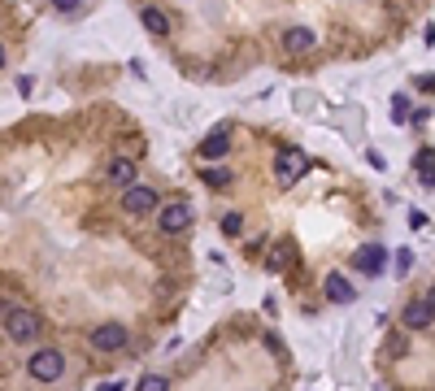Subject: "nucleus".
I'll return each instance as SVG.
<instances>
[{
	"label": "nucleus",
	"mask_w": 435,
	"mask_h": 391,
	"mask_svg": "<svg viewBox=\"0 0 435 391\" xmlns=\"http://www.w3.org/2000/svg\"><path fill=\"white\" fill-rule=\"evenodd\" d=\"M40 313L35 309H5V335L13 339V344H35L40 339Z\"/></svg>",
	"instance_id": "obj_1"
},
{
	"label": "nucleus",
	"mask_w": 435,
	"mask_h": 391,
	"mask_svg": "<svg viewBox=\"0 0 435 391\" xmlns=\"http://www.w3.org/2000/svg\"><path fill=\"white\" fill-rule=\"evenodd\" d=\"M26 374L35 383H57L61 374H66V356H61L57 348H35L26 356Z\"/></svg>",
	"instance_id": "obj_2"
},
{
	"label": "nucleus",
	"mask_w": 435,
	"mask_h": 391,
	"mask_svg": "<svg viewBox=\"0 0 435 391\" xmlns=\"http://www.w3.org/2000/svg\"><path fill=\"white\" fill-rule=\"evenodd\" d=\"M305 174H309V153H300V148H283V153H275V178H279V187L300 183Z\"/></svg>",
	"instance_id": "obj_3"
},
{
	"label": "nucleus",
	"mask_w": 435,
	"mask_h": 391,
	"mask_svg": "<svg viewBox=\"0 0 435 391\" xmlns=\"http://www.w3.org/2000/svg\"><path fill=\"white\" fill-rule=\"evenodd\" d=\"M153 209H157V191L153 187H144L139 178H135L131 187H122V214L126 218H148Z\"/></svg>",
	"instance_id": "obj_4"
},
{
	"label": "nucleus",
	"mask_w": 435,
	"mask_h": 391,
	"mask_svg": "<svg viewBox=\"0 0 435 391\" xmlns=\"http://www.w3.org/2000/svg\"><path fill=\"white\" fill-rule=\"evenodd\" d=\"M187 226H191V205L187 200H170V205L157 209V231L161 235H179Z\"/></svg>",
	"instance_id": "obj_5"
},
{
	"label": "nucleus",
	"mask_w": 435,
	"mask_h": 391,
	"mask_svg": "<svg viewBox=\"0 0 435 391\" xmlns=\"http://www.w3.org/2000/svg\"><path fill=\"white\" fill-rule=\"evenodd\" d=\"M126 339H131V335H126L122 322H105V326H96V331H92V348L96 352H122Z\"/></svg>",
	"instance_id": "obj_6"
},
{
	"label": "nucleus",
	"mask_w": 435,
	"mask_h": 391,
	"mask_svg": "<svg viewBox=\"0 0 435 391\" xmlns=\"http://www.w3.org/2000/svg\"><path fill=\"white\" fill-rule=\"evenodd\" d=\"M227 153H231V130H227V126H214V130H209V135L201 139V157H205V166H209V161H222Z\"/></svg>",
	"instance_id": "obj_7"
},
{
	"label": "nucleus",
	"mask_w": 435,
	"mask_h": 391,
	"mask_svg": "<svg viewBox=\"0 0 435 391\" xmlns=\"http://www.w3.org/2000/svg\"><path fill=\"white\" fill-rule=\"evenodd\" d=\"M283 48H287L292 57L314 53V48H318V35H314L309 26H287V31H283Z\"/></svg>",
	"instance_id": "obj_8"
},
{
	"label": "nucleus",
	"mask_w": 435,
	"mask_h": 391,
	"mask_svg": "<svg viewBox=\"0 0 435 391\" xmlns=\"http://www.w3.org/2000/svg\"><path fill=\"white\" fill-rule=\"evenodd\" d=\"M431 318H435V309H431L427 300H409V304H405V313H400L405 331H427V326H431Z\"/></svg>",
	"instance_id": "obj_9"
},
{
	"label": "nucleus",
	"mask_w": 435,
	"mask_h": 391,
	"mask_svg": "<svg viewBox=\"0 0 435 391\" xmlns=\"http://www.w3.org/2000/svg\"><path fill=\"white\" fill-rule=\"evenodd\" d=\"M139 22H144V31H148V35H157V40L170 35V18H166V9H157V5L139 9Z\"/></svg>",
	"instance_id": "obj_10"
},
{
	"label": "nucleus",
	"mask_w": 435,
	"mask_h": 391,
	"mask_svg": "<svg viewBox=\"0 0 435 391\" xmlns=\"http://www.w3.org/2000/svg\"><path fill=\"white\" fill-rule=\"evenodd\" d=\"M383 266H388V252H383L379 243H366V248L357 252V270L361 274H383Z\"/></svg>",
	"instance_id": "obj_11"
},
{
	"label": "nucleus",
	"mask_w": 435,
	"mask_h": 391,
	"mask_svg": "<svg viewBox=\"0 0 435 391\" xmlns=\"http://www.w3.org/2000/svg\"><path fill=\"white\" fill-rule=\"evenodd\" d=\"M105 178H109V187H131V183H135V166H131L126 157H118V161H109Z\"/></svg>",
	"instance_id": "obj_12"
},
{
	"label": "nucleus",
	"mask_w": 435,
	"mask_h": 391,
	"mask_svg": "<svg viewBox=\"0 0 435 391\" xmlns=\"http://www.w3.org/2000/svg\"><path fill=\"white\" fill-rule=\"evenodd\" d=\"M327 296H331L335 304H352V296H357V291H352V283L344 279V274H327Z\"/></svg>",
	"instance_id": "obj_13"
},
{
	"label": "nucleus",
	"mask_w": 435,
	"mask_h": 391,
	"mask_svg": "<svg viewBox=\"0 0 435 391\" xmlns=\"http://www.w3.org/2000/svg\"><path fill=\"white\" fill-rule=\"evenodd\" d=\"M292 257H296V248H292V243H279V248L275 252H270V270H287V266H292Z\"/></svg>",
	"instance_id": "obj_14"
},
{
	"label": "nucleus",
	"mask_w": 435,
	"mask_h": 391,
	"mask_svg": "<svg viewBox=\"0 0 435 391\" xmlns=\"http://www.w3.org/2000/svg\"><path fill=\"white\" fill-rule=\"evenodd\" d=\"M135 391H170V379H166V374H144Z\"/></svg>",
	"instance_id": "obj_15"
},
{
	"label": "nucleus",
	"mask_w": 435,
	"mask_h": 391,
	"mask_svg": "<svg viewBox=\"0 0 435 391\" xmlns=\"http://www.w3.org/2000/svg\"><path fill=\"white\" fill-rule=\"evenodd\" d=\"M205 183H209V187H227V183H231V170H222V166H205Z\"/></svg>",
	"instance_id": "obj_16"
},
{
	"label": "nucleus",
	"mask_w": 435,
	"mask_h": 391,
	"mask_svg": "<svg viewBox=\"0 0 435 391\" xmlns=\"http://www.w3.org/2000/svg\"><path fill=\"white\" fill-rule=\"evenodd\" d=\"M222 235H231V239L244 235V214H227L222 218Z\"/></svg>",
	"instance_id": "obj_17"
},
{
	"label": "nucleus",
	"mask_w": 435,
	"mask_h": 391,
	"mask_svg": "<svg viewBox=\"0 0 435 391\" xmlns=\"http://www.w3.org/2000/svg\"><path fill=\"white\" fill-rule=\"evenodd\" d=\"M78 5H83V0H53V13H66L70 18V13H78Z\"/></svg>",
	"instance_id": "obj_18"
},
{
	"label": "nucleus",
	"mask_w": 435,
	"mask_h": 391,
	"mask_svg": "<svg viewBox=\"0 0 435 391\" xmlns=\"http://www.w3.org/2000/svg\"><path fill=\"white\" fill-rule=\"evenodd\" d=\"M405 348H409L405 335H392V339H388V356H405Z\"/></svg>",
	"instance_id": "obj_19"
},
{
	"label": "nucleus",
	"mask_w": 435,
	"mask_h": 391,
	"mask_svg": "<svg viewBox=\"0 0 435 391\" xmlns=\"http://www.w3.org/2000/svg\"><path fill=\"white\" fill-rule=\"evenodd\" d=\"M413 170L423 174V183H427V187H435V166H413Z\"/></svg>",
	"instance_id": "obj_20"
},
{
	"label": "nucleus",
	"mask_w": 435,
	"mask_h": 391,
	"mask_svg": "<svg viewBox=\"0 0 435 391\" xmlns=\"http://www.w3.org/2000/svg\"><path fill=\"white\" fill-rule=\"evenodd\" d=\"M409 226H413V231H423V226H427V214H418V209H413V214H409Z\"/></svg>",
	"instance_id": "obj_21"
},
{
	"label": "nucleus",
	"mask_w": 435,
	"mask_h": 391,
	"mask_svg": "<svg viewBox=\"0 0 435 391\" xmlns=\"http://www.w3.org/2000/svg\"><path fill=\"white\" fill-rule=\"evenodd\" d=\"M418 87H423V92H435V74H423V78H418Z\"/></svg>",
	"instance_id": "obj_22"
},
{
	"label": "nucleus",
	"mask_w": 435,
	"mask_h": 391,
	"mask_svg": "<svg viewBox=\"0 0 435 391\" xmlns=\"http://www.w3.org/2000/svg\"><path fill=\"white\" fill-rule=\"evenodd\" d=\"M427 304H431V309H435V287H431V291H427Z\"/></svg>",
	"instance_id": "obj_23"
},
{
	"label": "nucleus",
	"mask_w": 435,
	"mask_h": 391,
	"mask_svg": "<svg viewBox=\"0 0 435 391\" xmlns=\"http://www.w3.org/2000/svg\"><path fill=\"white\" fill-rule=\"evenodd\" d=\"M0 65H5V48H0Z\"/></svg>",
	"instance_id": "obj_24"
}]
</instances>
